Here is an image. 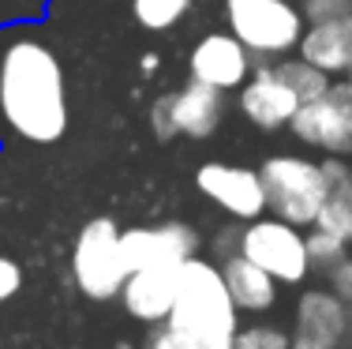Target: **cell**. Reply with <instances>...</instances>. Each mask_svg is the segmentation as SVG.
I'll return each instance as SVG.
<instances>
[{"mask_svg":"<svg viewBox=\"0 0 352 349\" xmlns=\"http://www.w3.org/2000/svg\"><path fill=\"white\" fill-rule=\"evenodd\" d=\"M0 116L27 143H56L72 120L64 64L45 41L15 34L0 49Z\"/></svg>","mask_w":352,"mask_h":349,"instance_id":"1","label":"cell"},{"mask_svg":"<svg viewBox=\"0 0 352 349\" xmlns=\"http://www.w3.org/2000/svg\"><path fill=\"white\" fill-rule=\"evenodd\" d=\"M236 312L240 308L229 297L221 267L191 255L180 267V282H176V297H173L169 315H165V327H173L184 338H195V342L232 346V338L240 330Z\"/></svg>","mask_w":352,"mask_h":349,"instance_id":"2","label":"cell"},{"mask_svg":"<svg viewBox=\"0 0 352 349\" xmlns=\"http://www.w3.org/2000/svg\"><path fill=\"white\" fill-rule=\"evenodd\" d=\"M258 177H263V188H266V211H270L274 218H285L300 229L315 226L318 207H322V199H326L322 162H307V158H292V154H274L258 165Z\"/></svg>","mask_w":352,"mask_h":349,"instance_id":"3","label":"cell"},{"mask_svg":"<svg viewBox=\"0 0 352 349\" xmlns=\"http://www.w3.org/2000/svg\"><path fill=\"white\" fill-rule=\"evenodd\" d=\"M75 289L90 301H113L128 282V263L120 248V229L113 218H90L72 248Z\"/></svg>","mask_w":352,"mask_h":349,"instance_id":"4","label":"cell"},{"mask_svg":"<svg viewBox=\"0 0 352 349\" xmlns=\"http://www.w3.org/2000/svg\"><path fill=\"white\" fill-rule=\"evenodd\" d=\"M225 19L232 34L258 56L296 49L307 27L292 0H225Z\"/></svg>","mask_w":352,"mask_h":349,"instance_id":"5","label":"cell"},{"mask_svg":"<svg viewBox=\"0 0 352 349\" xmlns=\"http://www.w3.org/2000/svg\"><path fill=\"white\" fill-rule=\"evenodd\" d=\"M240 252L251 263H258L270 278L285 282V286H300L311 274L304 233H300V226H292L285 218H263V214L251 218L240 229Z\"/></svg>","mask_w":352,"mask_h":349,"instance_id":"6","label":"cell"},{"mask_svg":"<svg viewBox=\"0 0 352 349\" xmlns=\"http://www.w3.org/2000/svg\"><path fill=\"white\" fill-rule=\"evenodd\" d=\"M296 139L307 147H318L326 154H352V79L330 83L326 94L315 102H304L289 120Z\"/></svg>","mask_w":352,"mask_h":349,"instance_id":"7","label":"cell"},{"mask_svg":"<svg viewBox=\"0 0 352 349\" xmlns=\"http://www.w3.org/2000/svg\"><path fill=\"white\" fill-rule=\"evenodd\" d=\"M124 263L131 271L142 267H184L191 255H199V233L188 222H157V226H135L120 229Z\"/></svg>","mask_w":352,"mask_h":349,"instance_id":"8","label":"cell"},{"mask_svg":"<svg viewBox=\"0 0 352 349\" xmlns=\"http://www.w3.org/2000/svg\"><path fill=\"white\" fill-rule=\"evenodd\" d=\"M195 188L236 222H251L258 214H266L263 177H258V169H248V165L206 162L195 169Z\"/></svg>","mask_w":352,"mask_h":349,"instance_id":"9","label":"cell"},{"mask_svg":"<svg viewBox=\"0 0 352 349\" xmlns=\"http://www.w3.org/2000/svg\"><path fill=\"white\" fill-rule=\"evenodd\" d=\"M349 335V308L341 297L326 289H304L296 301V323L289 335V349H341Z\"/></svg>","mask_w":352,"mask_h":349,"instance_id":"10","label":"cell"},{"mask_svg":"<svg viewBox=\"0 0 352 349\" xmlns=\"http://www.w3.org/2000/svg\"><path fill=\"white\" fill-rule=\"evenodd\" d=\"M191 79L210 83L217 90H236L251 76V49L232 30H214L203 41H195L188 56Z\"/></svg>","mask_w":352,"mask_h":349,"instance_id":"11","label":"cell"},{"mask_svg":"<svg viewBox=\"0 0 352 349\" xmlns=\"http://www.w3.org/2000/svg\"><path fill=\"white\" fill-rule=\"evenodd\" d=\"M296 109H300V98L292 94V87L281 79L278 68H255L240 83V113L255 128H263V131L289 128Z\"/></svg>","mask_w":352,"mask_h":349,"instance_id":"12","label":"cell"},{"mask_svg":"<svg viewBox=\"0 0 352 349\" xmlns=\"http://www.w3.org/2000/svg\"><path fill=\"white\" fill-rule=\"evenodd\" d=\"M176 282H180V267H142L131 271L120 289V301L131 319L139 323H165L173 308Z\"/></svg>","mask_w":352,"mask_h":349,"instance_id":"13","label":"cell"},{"mask_svg":"<svg viewBox=\"0 0 352 349\" xmlns=\"http://www.w3.org/2000/svg\"><path fill=\"white\" fill-rule=\"evenodd\" d=\"M169 109H173L176 136L210 139L217 131V124H221V113H225V90L191 79L169 94Z\"/></svg>","mask_w":352,"mask_h":349,"instance_id":"14","label":"cell"},{"mask_svg":"<svg viewBox=\"0 0 352 349\" xmlns=\"http://www.w3.org/2000/svg\"><path fill=\"white\" fill-rule=\"evenodd\" d=\"M296 49L304 61H311L326 76H345L352 64V12L341 15V19L304 27V38H300Z\"/></svg>","mask_w":352,"mask_h":349,"instance_id":"15","label":"cell"},{"mask_svg":"<svg viewBox=\"0 0 352 349\" xmlns=\"http://www.w3.org/2000/svg\"><path fill=\"white\" fill-rule=\"evenodd\" d=\"M221 278L229 286V297L240 312H266L278 301V278H270L258 263H251L244 252H232L221 260Z\"/></svg>","mask_w":352,"mask_h":349,"instance_id":"16","label":"cell"},{"mask_svg":"<svg viewBox=\"0 0 352 349\" xmlns=\"http://www.w3.org/2000/svg\"><path fill=\"white\" fill-rule=\"evenodd\" d=\"M322 173H326V199L318 207L315 226L352 244V165L345 162V154H333L322 162Z\"/></svg>","mask_w":352,"mask_h":349,"instance_id":"17","label":"cell"},{"mask_svg":"<svg viewBox=\"0 0 352 349\" xmlns=\"http://www.w3.org/2000/svg\"><path fill=\"white\" fill-rule=\"evenodd\" d=\"M274 68H278L281 79L292 87V94L300 98V105L315 102V98L326 94V87H330V76H326L322 68H315L311 61H304V56H296V61H281V64H274Z\"/></svg>","mask_w":352,"mask_h":349,"instance_id":"18","label":"cell"},{"mask_svg":"<svg viewBox=\"0 0 352 349\" xmlns=\"http://www.w3.org/2000/svg\"><path fill=\"white\" fill-rule=\"evenodd\" d=\"M191 0H131V15L146 30H169L188 15Z\"/></svg>","mask_w":352,"mask_h":349,"instance_id":"19","label":"cell"},{"mask_svg":"<svg viewBox=\"0 0 352 349\" xmlns=\"http://www.w3.org/2000/svg\"><path fill=\"white\" fill-rule=\"evenodd\" d=\"M304 244H307V263H311V271H330L349 255L345 240L326 233V229H318V226H311V233L304 237Z\"/></svg>","mask_w":352,"mask_h":349,"instance_id":"20","label":"cell"},{"mask_svg":"<svg viewBox=\"0 0 352 349\" xmlns=\"http://www.w3.org/2000/svg\"><path fill=\"white\" fill-rule=\"evenodd\" d=\"M232 349H289V335L278 327H244L232 338Z\"/></svg>","mask_w":352,"mask_h":349,"instance_id":"21","label":"cell"},{"mask_svg":"<svg viewBox=\"0 0 352 349\" xmlns=\"http://www.w3.org/2000/svg\"><path fill=\"white\" fill-rule=\"evenodd\" d=\"M352 12V0H300V15L304 23H326V19H341Z\"/></svg>","mask_w":352,"mask_h":349,"instance_id":"22","label":"cell"},{"mask_svg":"<svg viewBox=\"0 0 352 349\" xmlns=\"http://www.w3.org/2000/svg\"><path fill=\"white\" fill-rule=\"evenodd\" d=\"M150 128H154V136L162 139V143L176 139V124H173V109H169V94L154 98V105H150Z\"/></svg>","mask_w":352,"mask_h":349,"instance_id":"23","label":"cell"},{"mask_svg":"<svg viewBox=\"0 0 352 349\" xmlns=\"http://www.w3.org/2000/svg\"><path fill=\"white\" fill-rule=\"evenodd\" d=\"M146 349H232V346H210V342H195V338L176 335L173 327H162L154 338H150Z\"/></svg>","mask_w":352,"mask_h":349,"instance_id":"24","label":"cell"},{"mask_svg":"<svg viewBox=\"0 0 352 349\" xmlns=\"http://www.w3.org/2000/svg\"><path fill=\"white\" fill-rule=\"evenodd\" d=\"M326 278H330V289L341 297V304L352 312V260H349V255L338 263V267L326 271Z\"/></svg>","mask_w":352,"mask_h":349,"instance_id":"25","label":"cell"},{"mask_svg":"<svg viewBox=\"0 0 352 349\" xmlns=\"http://www.w3.org/2000/svg\"><path fill=\"white\" fill-rule=\"evenodd\" d=\"M19 286H23V267L15 260H8V255H0V304L12 301L19 293Z\"/></svg>","mask_w":352,"mask_h":349,"instance_id":"26","label":"cell"},{"mask_svg":"<svg viewBox=\"0 0 352 349\" xmlns=\"http://www.w3.org/2000/svg\"><path fill=\"white\" fill-rule=\"evenodd\" d=\"M345 79H352V64H349V72H345Z\"/></svg>","mask_w":352,"mask_h":349,"instance_id":"27","label":"cell"}]
</instances>
